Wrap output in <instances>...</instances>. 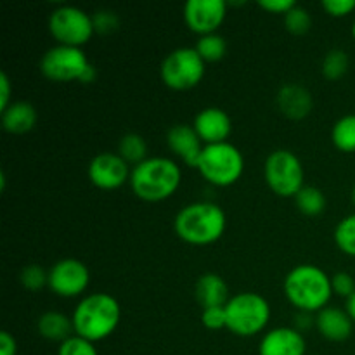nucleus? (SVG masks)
Returning a JSON list of instances; mask_svg holds the SVG:
<instances>
[{
	"label": "nucleus",
	"mask_w": 355,
	"mask_h": 355,
	"mask_svg": "<svg viewBox=\"0 0 355 355\" xmlns=\"http://www.w3.org/2000/svg\"><path fill=\"white\" fill-rule=\"evenodd\" d=\"M182 182L179 163L166 156H151L135 165L130 173V189L139 200L158 203L172 198Z\"/></svg>",
	"instance_id": "obj_1"
},
{
	"label": "nucleus",
	"mask_w": 355,
	"mask_h": 355,
	"mask_svg": "<svg viewBox=\"0 0 355 355\" xmlns=\"http://www.w3.org/2000/svg\"><path fill=\"white\" fill-rule=\"evenodd\" d=\"M121 307L114 297L104 291L90 293L78 302L71 315L73 331L89 342H103L116 331Z\"/></svg>",
	"instance_id": "obj_2"
},
{
	"label": "nucleus",
	"mask_w": 355,
	"mask_h": 355,
	"mask_svg": "<svg viewBox=\"0 0 355 355\" xmlns=\"http://www.w3.org/2000/svg\"><path fill=\"white\" fill-rule=\"evenodd\" d=\"M283 290L288 302L300 312H321L333 297L331 276L314 263H300L286 274Z\"/></svg>",
	"instance_id": "obj_3"
},
{
	"label": "nucleus",
	"mask_w": 355,
	"mask_h": 355,
	"mask_svg": "<svg viewBox=\"0 0 355 355\" xmlns=\"http://www.w3.org/2000/svg\"><path fill=\"white\" fill-rule=\"evenodd\" d=\"M227 227L225 211L211 201H196L180 208L173 220L175 234L193 246H208L217 243Z\"/></svg>",
	"instance_id": "obj_4"
},
{
	"label": "nucleus",
	"mask_w": 355,
	"mask_h": 355,
	"mask_svg": "<svg viewBox=\"0 0 355 355\" xmlns=\"http://www.w3.org/2000/svg\"><path fill=\"white\" fill-rule=\"evenodd\" d=\"M196 168L207 182L217 187H229L241 179L245 156L231 142L208 144L201 151Z\"/></svg>",
	"instance_id": "obj_5"
},
{
	"label": "nucleus",
	"mask_w": 355,
	"mask_h": 355,
	"mask_svg": "<svg viewBox=\"0 0 355 355\" xmlns=\"http://www.w3.org/2000/svg\"><path fill=\"white\" fill-rule=\"evenodd\" d=\"M227 329L236 336H255L267 328L270 321V305L267 298L255 291H243L229 298L225 304Z\"/></svg>",
	"instance_id": "obj_6"
},
{
	"label": "nucleus",
	"mask_w": 355,
	"mask_h": 355,
	"mask_svg": "<svg viewBox=\"0 0 355 355\" xmlns=\"http://www.w3.org/2000/svg\"><path fill=\"white\" fill-rule=\"evenodd\" d=\"M263 177L269 189L281 198H295L305 186L304 165L290 149H276L267 156Z\"/></svg>",
	"instance_id": "obj_7"
},
{
	"label": "nucleus",
	"mask_w": 355,
	"mask_h": 355,
	"mask_svg": "<svg viewBox=\"0 0 355 355\" xmlns=\"http://www.w3.org/2000/svg\"><path fill=\"white\" fill-rule=\"evenodd\" d=\"M207 62L194 47H179L165 55L159 66L162 82L172 90L194 89L205 78Z\"/></svg>",
	"instance_id": "obj_8"
},
{
	"label": "nucleus",
	"mask_w": 355,
	"mask_h": 355,
	"mask_svg": "<svg viewBox=\"0 0 355 355\" xmlns=\"http://www.w3.org/2000/svg\"><path fill=\"white\" fill-rule=\"evenodd\" d=\"M49 31L59 45L82 49L96 33L94 19L75 6H59L49 16Z\"/></svg>",
	"instance_id": "obj_9"
},
{
	"label": "nucleus",
	"mask_w": 355,
	"mask_h": 355,
	"mask_svg": "<svg viewBox=\"0 0 355 355\" xmlns=\"http://www.w3.org/2000/svg\"><path fill=\"white\" fill-rule=\"evenodd\" d=\"M90 68L85 52L78 47L55 44L40 59V71L47 80L55 83L82 82L83 75Z\"/></svg>",
	"instance_id": "obj_10"
},
{
	"label": "nucleus",
	"mask_w": 355,
	"mask_h": 355,
	"mask_svg": "<svg viewBox=\"0 0 355 355\" xmlns=\"http://www.w3.org/2000/svg\"><path fill=\"white\" fill-rule=\"evenodd\" d=\"M90 284V272L78 259H62L49 270V288L62 298H76L87 291Z\"/></svg>",
	"instance_id": "obj_11"
},
{
	"label": "nucleus",
	"mask_w": 355,
	"mask_h": 355,
	"mask_svg": "<svg viewBox=\"0 0 355 355\" xmlns=\"http://www.w3.org/2000/svg\"><path fill=\"white\" fill-rule=\"evenodd\" d=\"M225 0H187L184 6V21L187 28L200 37L217 33L227 16Z\"/></svg>",
	"instance_id": "obj_12"
},
{
	"label": "nucleus",
	"mask_w": 355,
	"mask_h": 355,
	"mask_svg": "<svg viewBox=\"0 0 355 355\" xmlns=\"http://www.w3.org/2000/svg\"><path fill=\"white\" fill-rule=\"evenodd\" d=\"M130 165L118 153H99L89 163V179L103 191H114L130 180Z\"/></svg>",
	"instance_id": "obj_13"
},
{
	"label": "nucleus",
	"mask_w": 355,
	"mask_h": 355,
	"mask_svg": "<svg viewBox=\"0 0 355 355\" xmlns=\"http://www.w3.org/2000/svg\"><path fill=\"white\" fill-rule=\"evenodd\" d=\"M193 127L205 146L220 144V142H227L232 132V121L222 107L210 106L196 114Z\"/></svg>",
	"instance_id": "obj_14"
},
{
	"label": "nucleus",
	"mask_w": 355,
	"mask_h": 355,
	"mask_svg": "<svg viewBox=\"0 0 355 355\" xmlns=\"http://www.w3.org/2000/svg\"><path fill=\"white\" fill-rule=\"evenodd\" d=\"M307 342L302 331L288 326L274 328L263 335L259 345V355H305Z\"/></svg>",
	"instance_id": "obj_15"
},
{
	"label": "nucleus",
	"mask_w": 355,
	"mask_h": 355,
	"mask_svg": "<svg viewBox=\"0 0 355 355\" xmlns=\"http://www.w3.org/2000/svg\"><path fill=\"white\" fill-rule=\"evenodd\" d=\"M166 144H168L170 151L182 159L187 166H194L196 168L198 159H200L201 151H203L205 144L196 134L193 125H173L168 132H166Z\"/></svg>",
	"instance_id": "obj_16"
},
{
	"label": "nucleus",
	"mask_w": 355,
	"mask_h": 355,
	"mask_svg": "<svg viewBox=\"0 0 355 355\" xmlns=\"http://www.w3.org/2000/svg\"><path fill=\"white\" fill-rule=\"evenodd\" d=\"M276 104L281 113L290 120H302L309 116L314 106L312 94L298 83H286L276 96Z\"/></svg>",
	"instance_id": "obj_17"
},
{
	"label": "nucleus",
	"mask_w": 355,
	"mask_h": 355,
	"mask_svg": "<svg viewBox=\"0 0 355 355\" xmlns=\"http://www.w3.org/2000/svg\"><path fill=\"white\" fill-rule=\"evenodd\" d=\"M319 333L329 342H345L352 335L354 321L347 311H342L338 307H326L321 312H318L314 319Z\"/></svg>",
	"instance_id": "obj_18"
},
{
	"label": "nucleus",
	"mask_w": 355,
	"mask_h": 355,
	"mask_svg": "<svg viewBox=\"0 0 355 355\" xmlns=\"http://www.w3.org/2000/svg\"><path fill=\"white\" fill-rule=\"evenodd\" d=\"M196 300L203 309L225 307L229 302V288L224 277L215 272H207L196 281L194 286Z\"/></svg>",
	"instance_id": "obj_19"
},
{
	"label": "nucleus",
	"mask_w": 355,
	"mask_h": 355,
	"mask_svg": "<svg viewBox=\"0 0 355 355\" xmlns=\"http://www.w3.org/2000/svg\"><path fill=\"white\" fill-rule=\"evenodd\" d=\"M2 127L3 130L9 134H26V132L33 130L37 125L38 114L37 110L28 101H16L10 104L6 111H2Z\"/></svg>",
	"instance_id": "obj_20"
},
{
	"label": "nucleus",
	"mask_w": 355,
	"mask_h": 355,
	"mask_svg": "<svg viewBox=\"0 0 355 355\" xmlns=\"http://www.w3.org/2000/svg\"><path fill=\"white\" fill-rule=\"evenodd\" d=\"M37 329L40 336L49 342H66L69 336L75 335L73 331V321L66 314L58 311H49L42 314L37 321Z\"/></svg>",
	"instance_id": "obj_21"
},
{
	"label": "nucleus",
	"mask_w": 355,
	"mask_h": 355,
	"mask_svg": "<svg viewBox=\"0 0 355 355\" xmlns=\"http://www.w3.org/2000/svg\"><path fill=\"white\" fill-rule=\"evenodd\" d=\"M295 203L300 214L307 217H318L326 210V196L319 187L304 186L295 196Z\"/></svg>",
	"instance_id": "obj_22"
},
{
	"label": "nucleus",
	"mask_w": 355,
	"mask_h": 355,
	"mask_svg": "<svg viewBox=\"0 0 355 355\" xmlns=\"http://www.w3.org/2000/svg\"><path fill=\"white\" fill-rule=\"evenodd\" d=\"M331 141L342 153H355V114H345L331 128Z\"/></svg>",
	"instance_id": "obj_23"
},
{
	"label": "nucleus",
	"mask_w": 355,
	"mask_h": 355,
	"mask_svg": "<svg viewBox=\"0 0 355 355\" xmlns=\"http://www.w3.org/2000/svg\"><path fill=\"white\" fill-rule=\"evenodd\" d=\"M118 155L128 163V165H139L148 159V144L144 137L139 134H125L118 142Z\"/></svg>",
	"instance_id": "obj_24"
},
{
	"label": "nucleus",
	"mask_w": 355,
	"mask_h": 355,
	"mask_svg": "<svg viewBox=\"0 0 355 355\" xmlns=\"http://www.w3.org/2000/svg\"><path fill=\"white\" fill-rule=\"evenodd\" d=\"M198 54L201 55L205 62H217L220 61L222 58L227 52V42L222 35L218 33H210V35H203V37L198 38L196 47Z\"/></svg>",
	"instance_id": "obj_25"
},
{
	"label": "nucleus",
	"mask_w": 355,
	"mask_h": 355,
	"mask_svg": "<svg viewBox=\"0 0 355 355\" xmlns=\"http://www.w3.org/2000/svg\"><path fill=\"white\" fill-rule=\"evenodd\" d=\"M349 54L345 51H342V49H331L329 52H326L324 59H322L321 71L324 75V78L335 82V80H340L345 76V73L349 71Z\"/></svg>",
	"instance_id": "obj_26"
},
{
	"label": "nucleus",
	"mask_w": 355,
	"mask_h": 355,
	"mask_svg": "<svg viewBox=\"0 0 355 355\" xmlns=\"http://www.w3.org/2000/svg\"><path fill=\"white\" fill-rule=\"evenodd\" d=\"M333 238L340 252L355 259V214L347 215L338 222Z\"/></svg>",
	"instance_id": "obj_27"
},
{
	"label": "nucleus",
	"mask_w": 355,
	"mask_h": 355,
	"mask_svg": "<svg viewBox=\"0 0 355 355\" xmlns=\"http://www.w3.org/2000/svg\"><path fill=\"white\" fill-rule=\"evenodd\" d=\"M284 26L293 35H305L312 26V17L305 7L297 6L284 14Z\"/></svg>",
	"instance_id": "obj_28"
},
{
	"label": "nucleus",
	"mask_w": 355,
	"mask_h": 355,
	"mask_svg": "<svg viewBox=\"0 0 355 355\" xmlns=\"http://www.w3.org/2000/svg\"><path fill=\"white\" fill-rule=\"evenodd\" d=\"M21 284L26 288L28 291H40L44 286H49V272L40 266H26L21 270Z\"/></svg>",
	"instance_id": "obj_29"
},
{
	"label": "nucleus",
	"mask_w": 355,
	"mask_h": 355,
	"mask_svg": "<svg viewBox=\"0 0 355 355\" xmlns=\"http://www.w3.org/2000/svg\"><path fill=\"white\" fill-rule=\"evenodd\" d=\"M58 355H99V352L92 342L73 335L59 345Z\"/></svg>",
	"instance_id": "obj_30"
},
{
	"label": "nucleus",
	"mask_w": 355,
	"mask_h": 355,
	"mask_svg": "<svg viewBox=\"0 0 355 355\" xmlns=\"http://www.w3.org/2000/svg\"><path fill=\"white\" fill-rule=\"evenodd\" d=\"M92 19H94L96 33H101V35L113 33V31L120 26V17H118V14L113 12V10H107V9L97 10V12L92 16Z\"/></svg>",
	"instance_id": "obj_31"
},
{
	"label": "nucleus",
	"mask_w": 355,
	"mask_h": 355,
	"mask_svg": "<svg viewBox=\"0 0 355 355\" xmlns=\"http://www.w3.org/2000/svg\"><path fill=\"white\" fill-rule=\"evenodd\" d=\"M201 322L207 329L218 331L222 328H227V315H225V307H210L203 309L201 312Z\"/></svg>",
	"instance_id": "obj_32"
},
{
	"label": "nucleus",
	"mask_w": 355,
	"mask_h": 355,
	"mask_svg": "<svg viewBox=\"0 0 355 355\" xmlns=\"http://www.w3.org/2000/svg\"><path fill=\"white\" fill-rule=\"evenodd\" d=\"M331 284L333 293L338 297L350 298L355 293V279L349 272H336L335 276H331Z\"/></svg>",
	"instance_id": "obj_33"
},
{
	"label": "nucleus",
	"mask_w": 355,
	"mask_h": 355,
	"mask_svg": "<svg viewBox=\"0 0 355 355\" xmlns=\"http://www.w3.org/2000/svg\"><path fill=\"white\" fill-rule=\"evenodd\" d=\"M322 9L333 17H345L355 10V0H324Z\"/></svg>",
	"instance_id": "obj_34"
},
{
	"label": "nucleus",
	"mask_w": 355,
	"mask_h": 355,
	"mask_svg": "<svg viewBox=\"0 0 355 355\" xmlns=\"http://www.w3.org/2000/svg\"><path fill=\"white\" fill-rule=\"evenodd\" d=\"M297 6L295 0H260L259 7L260 9L267 10L270 14H286L288 10H291Z\"/></svg>",
	"instance_id": "obj_35"
},
{
	"label": "nucleus",
	"mask_w": 355,
	"mask_h": 355,
	"mask_svg": "<svg viewBox=\"0 0 355 355\" xmlns=\"http://www.w3.org/2000/svg\"><path fill=\"white\" fill-rule=\"evenodd\" d=\"M10 97H12V85H10L7 73L2 71L0 73V113L6 111L12 104Z\"/></svg>",
	"instance_id": "obj_36"
},
{
	"label": "nucleus",
	"mask_w": 355,
	"mask_h": 355,
	"mask_svg": "<svg viewBox=\"0 0 355 355\" xmlns=\"http://www.w3.org/2000/svg\"><path fill=\"white\" fill-rule=\"evenodd\" d=\"M17 342L9 331L0 333V355H16Z\"/></svg>",
	"instance_id": "obj_37"
},
{
	"label": "nucleus",
	"mask_w": 355,
	"mask_h": 355,
	"mask_svg": "<svg viewBox=\"0 0 355 355\" xmlns=\"http://www.w3.org/2000/svg\"><path fill=\"white\" fill-rule=\"evenodd\" d=\"M347 314L350 315V319L355 322V293L350 298H347Z\"/></svg>",
	"instance_id": "obj_38"
},
{
	"label": "nucleus",
	"mask_w": 355,
	"mask_h": 355,
	"mask_svg": "<svg viewBox=\"0 0 355 355\" xmlns=\"http://www.w3.org/2000/svg\"><path fill=\"white\" fill-rule=\"evenodd\" d=\"M350 198H352V203H354V207H355V186L352 187V194H350Z\"/></svg>",
	"instance_id": "obj_39"
},
{
	"label": "nucleus",
	"mask_w": 355,
	"mask_h": 355,
	"mask_svg": "<svg viewBox=\"0 0 355 355\" xmlns=\"http://www.w3.org/2000/svg\"><path fill=\"white\" fill-rule=\"evenodd\" d=\"M352 37L355 38V21H354V24H352Z\"/></svg>",
	"instance_id": "obj_40"
}]
</instances>
